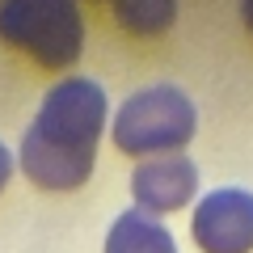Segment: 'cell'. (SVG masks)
<instances>
[{"instance_id":"obj_1","label":"cell","mask_w":253,"mask_h":253,"mask_svg":"<svg viewBox=\"0 0 253 253\" xmlns=\"http://www.w3.org/2000/svg\"><path fill=\"white\" fill-rule=\"evenodd\" d=\"M106 126V89L89 76L59 81L21 135V169L42 190H76L93 177Z\"/></svg>"},{"instance_id":"obj_5","label":"cell","mask_w":253,"mask_h":253,"mask_svg":"<svg viewBox=\"0 0 253 253\" xmlns=\"http://www.w3.org/2000/svg\"><path fill=\"white\" fill-rule=\"evenodd\" d=\"M199 190V169L194 161H186L181 152L173 156H152L144 161L135 173H131V194H135L139 211H152V215H165V211H177L194 199Z\"/></svg>"},{"instance_id":"obj_2","label":"cell","mask_w":253,"mask_h":253,"mask_svg":"<svg viewBox=\"0 0 253 253\" xmlns=\"http://www.w3.org/2000/svg\"><path fill=\"white\" fill-rule=\"evenodd\" d=\"M0 38L26 51L38 68H72L84 46L76 0H0Z\"/></svg>"},{"instance_id":"obj_8","label":"cell","mask_w":253,"mask_h":253,"mask_svg":"<svg viewBox=\"0 0 253 253\" xmlns=\"http://www.w3.org/2000/svg\"><path fill=\"white\" fill-rule=\"evenodd\" d=\"M9 173H13V156H9V148L0 144V190H4V181H9Z\"/></svg>"},{"instance_id":"obj_3","label":"cell","mask_w":253,"mask_h":253,"mask_svg":"<svg viewBox=\"0 0 253 253\" xmlns=\"http://www.w3.org/2000/svg\"><path fill=\"white\" fill-rule=\"evenodd\" d=\"M199 114L194 101L173 84H156L126 97L114 114V144L126 156H173L194 139Z\"/></svg>"},{"instance_id":"obj_7","label":"cell","mask_w":253,"mask_h":253,"mask_svg":"<svg viewBox=\"0 0 253 253\" xmlns=\"http://www.w3.org/2000/svg\"><path fill=\"white\" fill-rule=\"evenodd\" d=\"M118 26L131 30V34H165L173 26V13H177V0H114Z\"/></svg>"},{"instance_id":"obj_9","label":"cell","mask_w":253,"mask_h":253,"mask_svg":"<svg viewBox=\"0 0 253 253\" xmlns=\"http://www.w3.org/2000/svg\"><path fill=\"white\" fill-rule=\"evenodd\" d=\"M241 13H245V26L253 30V0H241Z\"/></svg>"},{"instance_id":"obj_4","label":"cell","mask_w":253,"mask_h":253,"mask_svg":"<svg viewBox=\"0 0 253 253\" xmlns=\"http://www.w3.org/2000/svg\"><path fill=\"white\" fill-rule=\"evenodd\" d=\"M190 236L203 253H249L253 249V194L215 190L194 207Z\"/></svg>"},{"instance_id":"obj_6","label":"cell","mask_w":253,"mask_h":253,"mask_svg":"<svg viewBox=\"0 0 253 253\" xmlns=\"http://www.w3.org/2000/svg\"><path fill=\"white\" fill-rule=\"evenodd\" d=\"M106 253H177L173 232L144 211H123L106 236Z\"/></svg>"}]
</instances>
